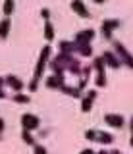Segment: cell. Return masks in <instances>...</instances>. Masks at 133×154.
<instances>
[{
	"label": "cell",
	"mask_w": 133,
	"mask_h": 154,
	"mask_svg": "<svg viewBox=\"0 0 133 154\" xmlns=\"http://www.w3.org/2000/svg\"><path fill=\"white\" fill-rule=\"evenodd\" d=\"M48 66L54 73H62V75L66 71H72L73 75H81V67H83L79 58H75L73 54H64V52H58L56 56H52Z\"/></svg>",
	"instance_id": "6da1fadb"
},
{
	"label": "cell",
	"mask_w": 133,
	"mask_h": 154,
	"mask_svg": "<svg viewBox=\"0 0 133 154\" xmlns=\"http://www.w3.org/2000/svg\"><path fill=\"white\" fill-rule=\"evenodd\" d=\"M50 58H52V46H50V45H45V46L41 48V54H39V60H37V66H35V71H33V77H31L29 85H27L31 93H33V91H37L39 81H41V77H42V71H45L46 64L50 62Z\"/></svg>",
	"instance_id": "7a4b0ae2"
},
{
	"label": "cell",
	"mask_w": 133,
	"mask_h": 154,
	"mask_svg": "<svg viewBox=\"0 0 133 154\" xmlns=\"http://www.w3.org/2000/svg\"><path fill=\"white\" fill-rule=\"evenodd\" d=\"M112 46H114V52L118 54V58L122 60V64H125L127 67H131V69H133V54L127 50L125 46H123V42H120V41H112Z\"/></svg>",
	"instance_id": "3957f363"
},
{
	"label": "cell",
	"mask_w": 133,
	"mask_h": 154,
	"mask_svg": "<svg viewBox=\"0 0 133 154\" xmlns=\"http://www.w3.org/2000/svg\"><path fill=\"white\" fill-rule=\"evenodd\" d=\"M118 27H120V19H116V17H106V19H102L101 31H102L104 38H108V41H114L112 33H114V29H118Z\"/></svg>",
	"instance_id": "277c9868"
},
{
	"label": "cell",
	"mask_w": 133,
	"mask_h": 154,
	"mask_svg": "<svg viewBox=\"0 0 133 154\" xmlns=\"http://www.w3.org/2000/svg\"><path fill=\"white\" fill-rule=\"evenodd\" d=\"M20 122H21V129H25V131H35V129L41 127V119L35 114H29V112L21 114Z\"/></svg>",
	"instance_id": "5b68a950"
},
{
	"label": "cell",
	"mask_w": 133,
	"mask_h": 154,
	"mask_svg": "<svg viewBox=\"0 0 133 154\" xmlns=\"http://www.w3.org/2000/svg\"><path fill=\"white\" fill-rule=\"evenodd\" d=\"M104 123L110 125V127H114V129H122L123 125H125V119H123V116H120V114L110 112V114L104 116Z\"/></svg>",
	"instance_id": "8992f818"
},
{
	"label": "cell",
	"mask_w": 133,
	"mask_h": 154,
	"mask_svg": "<svg viewBox=\"0 0 133 154\" xmlns=\"http://www.w3.org/2000/svg\"><path fill=\"white\" fill-rule=\"evenodd\" d=\"M102 58H104V62H106V66H108V67L120 69V67L123 66V64H122V60L118 58V54H116L114 50H104V52H102Z\"/></svg>",
	"instance_id": "52a82bcc"
},
{
	"label": "cell",
	"mask_w": 133,
	"mask_h": 154,
	"mask_svg": "<svg viewBox=\"0 0 133 154\" xmlns=\"http://www.w3.org/2000/svg\"><path fill=\"white\" fill-rule=\"evenodd\" d=\"M45 85H46V89H60L62 91V87L66 85L64 75L62 73H52V75H48L45 79Z\"/></svg>",
	"instance_id": "ba28073f"
},
{
	"label": "cell",
	"mask_w": 133,
	"mask_h": 154,
	"mask_svg": "<svg viewBox=\"0 0 133 154\" xmlns=\"http://www.w3.org/2000/svg\"><path fill=\"white\" fill-rule=\"evenodd\" d=\"M70 6H72V10H73V12L77 14L79 17H83V19H87L89 16H91V12H89L87 4H85L83 0H72V2H70Z\"/></svg>",
	"instance_id": "9c48e42d"
},
{
	"label": "cell",
	"mask_w": 133,
	"mask_h": 154,
	"mask_svg": "<svg viewBox=\"0 0 133 154\" xmlns=\"http://www.w3.org/2000/svg\"><path fill=\"white\" fill-rule=\"evenodd\" d=\"M4 81H6V85L10 87V89H14V91H16V93H21V89H23V87H25V81H23L21 77L14 75V73L6 75V77H4Z\"/></svg>",
	"instance_id": "30bf717a"
},
{
	"label": "cell",
	"mask_w": 133,
	"mask_h": 154,
	"mask_svg": "<svg viewBox=\"0 0 133 154\" xmlns=\"http://www.w3.org/2000/svg\"><path fill=\"white\" fill-rule=\"evenodd\" d=\"M94 29H91V27H87V29H81V31H77L75 33V37H73V41L75 42H91L93 38H94Z\"/></svg>",
	"instance_id": "8fae6325"
},
{
	"label": "cell",
	"mask_w": 133,
	"mask_h": 154,
	"mask_svg": "<svg viewBox=\"0 0 133 154\" xmlns=\"http://www.w3.org/2000/svg\"><path fill=\"white\" fill-rule=\"evenodd\" d=\"M75 54H79V56H93L91 42H75Z\"/></svg>",
	"instance_id": "7c38bea8"
},
{
	"label": "cell",
	"mask_w": 133,
	"mask_h": 154,
	"mask_svg": "<svg viewBox=\"0 0 133 154\" xmlns=\"http://www.w3.org/2000/svg\"><path fill=\"white\" fill-rule=\"evenodd\" d=\"M10 29H12V19L10 17H2L0 19V38H8L10 35Z\"/></svg>",
	"instance_id": "4fadbf2b"
},
{
	"label": "cell",
	"mask_w": 133,
	"mask_h": 154,
	"mask_svg": "<svg viewBox=\"0 0 133 154\" xmlns=\"http://www.w3.org/2000/svg\"><path fill=\"white\" fill-rule=\"evenodd\" d=\"M58 48H60V52H64V54H75V42L73 41H60Z\"/></svg>",
	"instance_id": "5bb4252c"
},
{
	"label": "cell",
	"mask_w": 133,
	"mask_h": 154,
	"mask_svg": "<svg viewBox=\"0 0 133 154\" xmlns=\"http://www.w3.org/2000/svg\"><path fill=\"white\" fill-rule=\"evenodd\" d=\"M97 143H101V144H110V143H114V135L108 133V131H101V129H98V133H97Z\"/></svg>",
	"instance_id": "9a60e30c"
},
{
	"label": "cell",
	"mask_w": 133,
	"mask_h": 154,
	"mask_svg": "<svg viewBox=\"0 0 133 154\" xmlns=\"http://www.w3.org/2000/svg\"><path fill=\"white\" fill-rule=\"evenodd\" d=\"M93 69L94 71H106V62H104V58L102 54H98V56H94V60H93Z\"/></svg>",
	"instance_id": "2e32d148"
},
{
	"label": "cell",
	"mask_w": 133,
	"mask_h": 154,
	"mask_svg": "<svg viewBox=\"0 0 133 154\" xmlns=\"http://www.w3.org/2000/svg\"><path fill=\"white\" fill-rule=\"evenodd\" d=\"M62 93H66L68 96H73V98H79V96H81V89H79L77 85H75V87L64 85V87H62Z\"/></svg>",
	"instance_id": "e0dca14e"
},
{
	"label": "cell",
	"mask_w": 133,
	"mask_h": 154,
	"mask_svg": "<svg viewBox=\"0 0 133 154\" xmlns=\"http://www.w3.org/2000/svg\"><path fill=\"white\" fill-rule=\"evenodd\" d=\"M16 10V0H4L2 4V12H4V17H10Z\"/></svg>",
	"instance_id": "ac0fdd59"
},
{
	"label": "cell",
	"mask_w": 133,
	"mask_h": 154,
	"mask_svg": "<svg viewBox=\"0 0 133 154\" xmlns=\"http://www.w3.org/2000/svg\"><path fill=\"white\" fill-rule=\"evenodd\" d=\"M54 37H56V27L52 25V21H45V38L50 42Z\"/></svg>",
	"instance_id": "d6986e66"
},
{
	"label": "cell",
	"mask_w": 133,
	"mask_h": 154,
	"mask_svg": "<svg viewBox=\"0 0 133 154\" xmlns=\"http://www.w3.org/2000/svg\"><path fill=\"white\" fill-rule=\"evenodd\" d=\"M12 100H14V102H17V104H27L31 100V96L25 94V93H16V94H12Z\"/></svg>",
	"instance_id": "ffe728a7"
},
{
	"label": "cell",
	"mask_w": 133,
	"mask_h": 154,
	"mask_svg": "<svg viewBox=\"0 0 133 154\" xmlns=\"http://www.w3.org/2000/svg\"><path fill=\"white\" fill-rule=\"evenodd\" d=\"M94 85L97 87H106V71H94Z\"/></svg>",
	"instance_id": "44dd1931"
},
{
	"label": "cell",
	"mask_w": 133,
	"mask_h": 154,
	"mask_svg": "<svg viewBox=\"0 0 133 154\" xmlns=\"http://www.w3.org/2000/svg\"><path fill=\"white\" fill-rule=\"evenodd\" d=\"M93 102H94V100H91V98H89V96H81V112H85V114H87V112H91V108H93Z\"/></svg>",
	"instance_id": "7402d4cb"
},
{
	"label": "cell",
	"mask_w": 133,
	"mask_h": 154,
	"mask_svg": "<svg viewBox=\"0 0 133 154\" xmlns=\"http://www.w3.org/2000/svg\"><path fill=\"white\" fill-rule=\"evenodd\" d=\"M21 139H23V143L25 144H31V146H35V137L31 135V131H25V129H21Z\"/></svg>",
	"instance_id": "603a6c76"
},
{
	"label": "cell",
	"mask_w": 133,
	"mask_h": 154,
	"mask_svg": "<svg viewBox=\"0 0 133 154\" xmlns=\"http://www.w3.org/2000/svg\"><path fill=\"white\" fill-rule=\"evenodd\" d=\"M93 66L91 64H89V66H83L81 67V79H85V81H89V79H91V73H93Z\"/></svg>",
	"instance_id": "cb8c5ba5"
},
{
	"label": "cell",
	"mask_w": 133,
	"mask_h": 154,
	"mask_svg": "<svg viewBox=\"0 0 133 154\" xmlns=\"http://www.w3.org/2000/svg\"><path fill=\"white\" fill-rule=\"evenodd\" d=\"M97 133H98V129H87V131H85V139L97 143Z\"/></svg>",
	"instance_id": "d4e9b609"
},
{
	"label": "cell",
	"mask_w": 133,
	"mask_h": 154,
	"mask_svg": "<svg viewBox=\"0 0 133 154\" xmlns=\"http://www.w3.org/2000/svg\"><path fill=\"white\" fill-rule=\"evenodd\" d=\"M33 152H35V154H48L46 146H45V144H41V143H37L35 146H33Z\"/></svg>",
	"instance_id": "484cf974"
},
{
	"label": "cell",
	"mask_w": 133,
	"mask_h": 154,
	"mask_svg": "<svg viewBox=\"0 0 133 154\" xmlns=\"http://www.w3.org/2000/svg\"><path fill=\"white\" fill-rule=\"evenodd\" d=\"M41 17L45 21H50V10L48 8H41Z\"/></svg>",
	"instance_id": "4316f807"
},
{
	"label": "cell",
	"mask_w": 133,
	"mask_h": 154,
	"mask_svg": "<svg viewBox=\"0 0 133 154\" xmlns=\"http://www.w3.org/2000/svg\"><path fill=\"white\" fill-rule=\"evenodd\" d=\"M85 96H89V98H91V100H97L98 93H97V91H94V89H89L87 93H85Z\"/></svg>",
	"instance_id": "83f0119b"
},
{
	"label": "cell",
	"mask_w": 133,
	"mask_h": 154,
	"mask_svg": "<svg viewBox=\"0 0 133 154\" xmlns=\"http://www.w3.org/2000/svg\"><path fill=\"white\" fill-rule=\"evenodd\" d=\"M4 129H6V122H4V118H0V135L4 133Z\"/></svg>",
	"instance_id": "f1b7e54d"
},
{
	"label": "cell",
	"mask_w": 133,
	"mask_h": 154,
	"mask_svg": "<svg viewBox=\"0 0 133 154\" xmlns=\"http://www.w3.org/2000/svg\"><path fill=\"white\" fill-rule=\"evenodd\" d=\"M79 154H97V152H94L93 148H83V150L79 152Z\"/></svg>",
	"instance_id": "f546056e"
},
{
	"label": "cell",
	"mask_w": 133,
	"mask_h": 154,
	"mask_svg": "<svg viewBox=\"0 0 133 154\" xmlns=\"http://www.w3.org/2000/svg\"><path fill=\"white\" fill-rule=\"evenodd\" d=\"M4 85H6V81H4V77H0V89H4Z\"/></svg>",
	"instance_id": "4dcf8cb0"
},
{
	"label": "cell",
	"mask_w": 133,
	"mask_h": 154,
	"mask_svg": "<svg viewBox=\"0 0 133 154\" xmlns=\"http://www.w3.org/2000/svg\"><path fill=\"white\" fill-rule=\"evenodd\" d=\"M6 96H8V94L4 93V89H0V98H6Z\"/></svg>",
	"instance_id": "1f68e13d"
},
{
	"label": "cell",
	"mask_w": 133,
	"mask_h": 154,
	"mask_svg": "<svg viewBox=\"0 0 133 154\" xmlns=\"http://www.w3.org/2000/svg\"><path fill=\"white\" fill-rule=\"evenodd\" d=\"M129 129H131V133H133V116H131V119H129Z\"/></svg>",
	"instance_id": "d6a6232c"
},
{
	"label": "cell",
	"mask_w": 133,
	"mask_h": 154,
	"mask_svg": "<svg viewBox=\"0 0 133 154\" xmlns=\"http://www.w3.org/2000/svg\"><path fill=\"white\" fill-rule=\"evenodd\" d=\"M93 2H94V4H104L106 0H93Z\"/></svg>",
	"instance_id": "836d02e7"
},
{
	"label": "cell",
	"mask_w": 133,
	"mask_h": 154,
	"mask_svg": "<svg viewBox=\"0 0 133 154\" xmlns=\"http://www.w3.org/2000/svg\"><path fill=\"white\" fill-rule=\"evenodd\" d=\"M110 154H123V152H122V150H118V148H116V150H112Z\"/></svg>",
	"instance_id": "e575fe53"
},
{
	"label": "cell",
	"mask_w": 133,
	"mask_h": 154,
	"mask_svg": "<svg viewBox=\"0 0 133 154\" xmlns=\"http://www.w3.org/2000/svg\"><path fill=\"white\" fill-rule=\"evenodd\" d=\"M129 146H133V133H131V137H129Z\"/></svg>",
	"instance_id": "d590c367"
},
{
	"label": "cell",
	"mask_w": 133,
	"mask_h": 154,
	"mask_svg": "<svg viewBox=\"0 0 133 154\" xmlns=\"http://www.w3.org/2000/svg\"><path fill=\"white\" fill-rule=\"evenodd\" d=\"M97 154H110V152H106V150H98Z\"/></svg>",
	"instance_id": "8d00e7d4"
},
{
	"label": "cell",
	"mask_w": 133,
	"mask_h": 154,
	"mask_svg": "<svg viewBox=\"0 0 133 154\" xmlns=\"http://www.w3.org/2000/svg\"><path fill=\"white\" fill-rule=\"evenodd\" d=\"M0 139H2V135H0Z\"/></svg>",
	"instance_id": "74e56055"
}]
</instances>
